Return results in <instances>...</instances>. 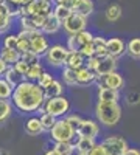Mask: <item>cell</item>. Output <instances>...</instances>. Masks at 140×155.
<instances>
[{
    "mask_svg": "<svg viewBox=\"0 0 140 155\" xmlns=\"http://www.w3.org/2000/svg\"><path fill=\"white\" fill-rule=\"evenodd\" d=\"M45 99L47 98L44 93V88L37 82L28 81V79L20 82L14 88V93L11 96V101L14 104L16 110L20 113H34L37 110H41Z\"/></svg>",
    "mask_w": 140,
    "mask_h": 155,
    "instance_id": "obj_1",
    "label": "cell"
},
{
    "mask_svg": "<svg viewBox=\"0 0 140 155\" xmlns=\"http://www.w3.org/2000/svg\"><path fill=\"white\" fill-rule=\"evenodd\" d=\"M95 116L98 123L106 127H114L120 123L121 107L118 102H101L98 101L95 106Z\"/></svg>",
    "mask_w": 140,
    "mask_h": 155,
    "instance_id": "obj_2",
    "label": "cell"
},
{
    "mask_svg": "<svg viewBox=\"0 0 140 155\" xmlns=\"http://www.w3.org/2000/svg\"><path fill=\"white\" fill-rule=\"evenodd\" d=\"M70 110V101L62 95V96H56V98H50V99H45L44 106L41 109L42 113H52L56 118H61L64 116L67 112Z\"/></svg>",
    "mask_w": 140,
    "mask_h": 155,
    "instance_id": "obj_3",
    "label": "cell"
},
{
    "mask_svg": "<svg viewBox=\"0 0 140 155\" xmlns=\"http://www.w3.org/2000/svg\"><path fill=\"white\" fill-rule=\"evenodd\" d=\"M69 48L66 45H61V44H55L48 48L47 54H45V59L47 62L50 64L52 67H56V68H64L66 67V61H67V56H69Z\"/></svg>",
    "mask_w": 140,
    "mask_h": 155,
    "instance_id": "obj_4",
    "label": "cell"
},
{
    "mask_svg": "<svg viewBox=\"0 0 140 155\" xmlns=\"http://www.w3.org/2000/svg\"><path fill=\"white\" fill-rule=\"evenodd\" d=\"M76 132L73 130V127L69 124V121L64 120H58L56 124L53 126V129L50 130V135L52 138L56 141V143H62V141H70L73 138Z\"/></svg>",
    "mask_w": 140,
    "mask_h": 155,
    "instance_id": "obj_5",
    "label": "cell"
},
{
    "mask_svg": "<svg viewBox=\"0 0 140 155\" xmlns=\"http://www.w3.org/2000/svg\"><path fill=\"white\" fill-rule=\"evenodd\" d=\"M30 42H31V51L33 53H36L39 58L47 54L50 44H48V39L45 37V33H42L41 30L30 31Z\"/></svg>",
    "mask_w": 140,
    "mask_h": 155,
    "instance_id": "obj_6",
    "label": "cell"
},
{
    "mask_svg": "<svg viewBox=\"0 0 140 155\" xmlns=\"http://www.w3.org/2000/svg\"><path fill=\"white\" fill-rule=\"evenodd\" d=\"M87 27V17L78 14V12H73V14L62 23V28H64V31L72 36V34H78L81 31H84Z\"/></svg>",
    "mask_w": 140,
    "mask_h": 155,
    "instance_id": "obj_7",
    "label": "cell"
},
{
    "mask_svg": "<svg viewBox=\"0 0 140 155\" xmlns=\"http://www.w3.org/2000/svg\"><path fill=\"white\" fill-rule=\"evenodd\" d=\"M94 37H95V36H94L90 31L84 30V31H81V33H78V34H72V36H69V37H67V44H66V47H67L70 51H80L86 44L92 42V41H94Z\"/></svg>",
    "mask_w": 140,
    "mask_h": 155,
    "instance_id": "obj_8",
    "label": "cell"
},
{
    "mask_svg": "<svg viewBox=\"0 0 140 155\" xmlns=\"http://www.w3.org/2000/svg\"><path fill=\"white\" fill-rule=\"evenodd\" d=\"M103 146L106 147L109 155H123L126 150H128V143L126 140L121 137H108L103 141Z\"/></svg>",
    "mask_w": 140,
    "mask_h": 155,
    "instance_id": "obj_9",
    "label": "cell"
},
{
    "mask_svg": "<svg viewBox=\"0 0 140 155\" xmlns=\"http://www.w3.org/2000/svg\"><path fill=\"white\" fill-rule=\"evenodd\" d=\"M117 70V58H114V56H103V58H98V65H97V76L98 78H103L112 71H115Z\"/></svg>",
    "mask_w": 140,
    "mask_h": 155,
    "instance_id": "obj_10",
    "label": "cell"
},
{
    "mask_svg": "<svg viewBox=\"0 0 140 155\" xmlns=\"http://www.w3.org/2000/svg\"><path fill=\"white\" fill-rule=\"evenodd\" d=\"M98 88L100 87H111V88H115V90H120L123 85H125V79H123V76L117 71H112L103 78H98Z\"/></svg>",
    "mask_w": 140,
    "mask_h": 155,
    "instance_id": "obj_11",
    "label": "cell"
},
{
    "mask_svg": "<svg viewBox=\"0 0 140 155\" xmlns=\"http://www.w3.org/2000/svg\"><path fill=\"white\" fill-rule=\"evenodd\" d=\"M76 79H78V87H89L92 84H97L98 76H97V73L94 70L87 68L84 65L80 70H76Z\"/></svg>",
    "mask_w": 140,
    "mask_h": 155,
    "instance_id": "obj_12",
    "label": "cell"
},
{
    "mask_svg": "<svg viewBox=\"0 0 140 155\" xmlns=\"http://www.w3.org/2000/svg\"><path fill=\"white\" fill-rule=\"evenodd\" d=\"M106 48H108V54L117 58V59L121 58L126 53V44H125L123 39H120V37H111V39H108Z\"/></svg>",
    "mask_w": 140,
    "mask_h": 155,
    "instance_id": "obj_13",
    "label": "cell"
},
{
    "mask_svg": "<svg viewBox=\"0 0 140 155\" xmlns=\"http://www.w3.org/2000/svg\"><path fill=\"white\" fill-rule=\"evenodd\" d=\"M78 134L84 138H94L95 140L100 134V126L94 120H83V123L78 129Z\"/></svg>",
    "mask_w": 140,
    "mask_h": 155,
    "instance_id": "obj_14",
    "label": "cell"
},
{
    "mask_svg": "<svg viewBox=\"0 0 140 155\" xmlns=\"http://www.w3.org/2000/svg\"><path fill=\"white\" fill-rule=\"evenodd\" d=\"M98 101L101 102H118L120 99V90L111 88V87H100L97 93Z\"/></svg>",
    "mask_w": 140,
    "mask_h": 155,
    "instance_id": "obj_15",
    "label": "cell"
},
{
    "mask_svg": "<svg viewBox=\"0 0 140 155\" xmlns=\"http://www.w3.org/2000/svg\"><path fill=\"white\" fill-rule=\"evenodd\" d=\"M84 65H86V58L81 54V51H69L66 67H69L72 70H80Z\"/></svg>",
    "mask_w": 140,
    "mask_h": 155,
    "instance_id": "obj_16",
    "label": "cell"
},
{
    "mask_svg": "<svg viewBox=\"0 0 140 155\" xmlns=\"http://www.w3.org/2000/svg\"><path fill=\"white\" fill-rule=\"evenodd\" d=\"M62 28V23L55 17V14L52 12L50 16H47L45 17V22H44V27H42V33H45V34H56L59 30Z\"/></svg>",
    "mask_w": 140,
    "mask_h": 155,
    "instance_id": "obj_17",
    "label": "cell"
},
{
    "mask_svg": "<svg viewBox=\"0 0 140 155\" xmlns=\"http://www.w3.org/2000/svg\"><path fill=\"white\" fill-rule=\"evenodd\" d=\"M0 58H2L6 64H9V65H14L16 62H19L22 59V53L19 50H11V48L2 47L0 48Z\"/></svg>",
    "mask_w": 140,
    "mask_h": 155,
    "instance_id": "obj_18",
    "label": "cell"
},
{
    "mask_svg": "<svg viewBox=\"0 0 140 155\" xmlns=\"http://www.w3.org/2000/svg\"><path fill=\"white\" fill-rule=\"evenodd\" d=\"M25 132H27L28 135L31 137H36V135H41L44 132V126L41 123V118H30L27 120V123H25Z\"/></svg>",
    "mask_w": 140,
    "mask_h": 155,
    "instance_id": "obj_19",
    "label": "cell"
},
{
    "mask_svg": "<svg viewBox=\"0 0 140 155\" xmlns=\"http://www.w3.org/2000/svg\"><path fill=\"white\" fill-rule=\"evenodd\" d=\"M64 84H62L61 81L55 79L52 84H50L48 87L44 88V93H45V98L50 99V98H56V96H62V93H64Z\"/></svg>",
    "mask_w": 140,
    "mask_h": 155,
    "instance_id": "obj_20",
    "label": "cell"
},
{
    "mask_svg": "<svg viewBox=\"0 0 140 155\" xmlns=\"http://www.w3.org/2000/svg\"><path fill=\"white\" fill-rule=\"evenodd\" d=\"M94 11H95L94 0H81L78 3V6L73 9V12H78V14H81L84 17H89L90 14H94Z\"/></svg>",
    "mask_w": 140,
    "mask_h": 155,
    "instance_id": "obj_21",
    "label": "cell"
},
{
    "mask_svg": "<svg viewBox=\"0 0 140 155\" xmlns=\"http://www.w3.org/2000/svg\"><path fill=\"white\" fill-rule=\"evenodd\" d=\"M3 78H5V79H6L12 87H14V88H16L20 82H23V81H25V76H23V74H20V73L14 68V65H11V67L8 68V71L5 73V76H3Z\"/></svg>",
    "mask_w": 140,
    "mask_h": 155,
    "instance_id": "obj_22",
    "label": "cell"
},
{
    "mask_svg": "<svg viewBox=\"0 0 140 155\" xmlns=\"http://www.w3.org/2000/svg\"><path fill=\"white\" fill-rule=\"evenodd\" d=\"M126 53L129 58L140 61V37H132L131 41L126 44Z\"/></svg>",
    "mask_w": 140,
    "mask_h": 155,
    "instance_id": "obj_23",
    "label": "cell"
},
{
    "mask_svg": "<svg viewBox=\"0 0 140 155\" xmlns=\"http://www.w3.org/2000/svg\"><path fill=\"white\" fill-rule=\"evenodd\" d=\"M121 12H123V9L118 3H111L104 11V17L108 22H117L121 17Z\"/></svg>",
    "mask_w": 140,
    "mask_h": 155,
    "instance_id": "obj_24",
    "label": "cell"
},
{
    "mask_svg": "<svg viewBox=\"0 0 140 155\" xmlns=\"http://www.w3.org/2000/svg\"><path fill=\"white\" fill-rule=\"evenodd\" d=\"M17 50L20 53H27V51H31V42H30V31H23L20 30L19 33V42H17Z\"/></svg>",
    "mask_w": 140,
    "mask_h": 155,
    "instance_id": "obj_25",
    "label": "cell"
},
{
    "mask_svg": "<svg viewBox=\"0 0 140 155\" xmlns=\"http://www.w3.org/2000/svg\"><path fill=\"white\" fill-rule=\"evenodd\" d=\"M53 14H55V17H56L61 23H64V22L73 14V9H70V8H67V6H64V5H55Z\"/></svg>",
    "mask_w": 140,
    "mask_h": 155,
    "instance_id": "obj_26",
    "label": "cell"
},
{
    "mask_svg": "<svg viewBox=\"0 0 140 155\" xmlns=\"http://www.w3.org/2000/svg\"><path fill=\"white\" fill-rule=\"evenodd\" d=\"M12 113V101L0 99V124L5 123Z\"/></svg>",
    "mask_w": 140,
    "mask_h": 155,
    "instance_id": "obj_27",
    "label": "cell"
},
{
    "mask_svg": "<svg viewBox=\"0 0 140 155\" xmlns=\"http://www.w3.org/2000/svg\"><path fill=\"white\" fill-rule=\"evenodd\" d=\"M19 25H20V30H23V31H37V30H41L39 27H37V23L34 22L33 16L19 17Z\"/></svg>",
    "mask_w": 140,
    "mask_h": 155,
    "instance_id": "obj_28",
    "label": "cell"
},
{
    "mask_svg": "<svg viewBox=\"0 0 140 155\" xmlns=\"http://www.w3.org/2000/svg\"><path fill=\"white\" fill-rule=\"evenodd\" d=\"M62 81H64V84L69 85V87H73V85L78 87L76 70H72V68H69V67H64V68H62Z\"/></svg>",
    "mask_w": 140,
    "mask_h": 155,
    "instance_id": "obj_29",
    "label": "cell"
},
{
    "mask_svg": "<svg viewBox=\"0 0 140 155\" xmlns=\"http://www.w3.org/2000/svg\"><path fill=\"white\" fill-rule=\"evenodd\" d=\"M106 44H108V39H106V37H103V36H95V37H94V45H95L97 56H98V58H103V56L108 54Z\"/></svg>",
    "mask_w": 140,
    "mask_h": 155,
    "instance_id": "obj_30",
    "label": "cell"
},
{
    "mask_svg": "<svg viewBox=\"0 0 140 155\" xmlns=\"http://www.w3.org/2000/svg\"><path fill=\"white\" fill-rule=\"evenodd\" d=\"M12 93H14V87L5 78H0V99H11Z\"/></svg>",
    "mask_w": 140,
    "mask_h": 155,
    "instance_id": "obj_31",
    "label": "cell"
},
{
    "mask_svg": "<svg viewBox=\"0 0 140 155\" xmlns=\"http://www.w3.org/2000/svg\"><path fill=\"white\" fill-rule=\"evenodd\" d=\"M45 70H44V67H42V64H39V62H36V64H33V65H30V70H28V73H27V79L28 81H37L39 79V76L44 73Z\"/></svg>",
    "mask_w": 140,
    "mask_h": 155,
    "instance_id": "obj_32",
    "label": "cell"
},
{
    "mask_svg": "<svg viewBox=\"0 0 140 155\" xmlns=\"http://www.w3.org/2000/svg\"><path fill=\"white\" fill-rule=\"evenodd\" d=\"M56 121H58V118L56 116H53L52 113H42L41 115V123H42V126H44V130H47V132H50L53 129V126L56 124Z\"/></svg>",
    "mask_w": 140,
    "mask_h": 155,
    "instance_id": "obj_33",
    "label": "cell"
},
{
    "mask_svg": "<svg viewBox=\"0 0 140 155\" xmlns=\"http://www.w3.org/2000/svg\"><path fill=\"white\" fill-rule=\"evenodd\" d=\"M94 147H95V140L94 138H84V137H81L78 146H76L78 152H90Z\"/></svg>",
    "mask_w": 140,
    "mask_h": 155,
    "instance_id": "obj_34",
    "label": "cell"
},
{
    "mask_svg": "<svg viewBox=\"0 0 140 155\" xmlns=\"http://www.w3.org/2000/svg\"><path fill=\"white\" fill-rule=\"evenodd\" d=\"M55 149L61 153V155H72L75 150V146L70 143V141H62V143H56Z\"/></svg>",
    "mask_w": 140,
    "mask_h": 155,
    "instance_id": "obj_35",
    "label": "cell"
},
{
    "mask_svg": "<svg viewBox=\"0 0 140 155\" xmlns=\"http://www.w3.org/2000/svg\"><path fill=\"white\" fill-rule=\"evenodd\" d=\"M17 42H19V34H6L3 37V47L5 48L17 50Z\"/></svg>",
    "mask_w": 140,
    "mask_h": 155,
    "instance_id": "obj_36",
    "label": "cell"
},
{
    "mask_svg": "<svg viewBox=\"0 0 140 155\" xmlns=\"http://www.w3.org/2000/svg\"><path fill=\"white\" fill-rule=\"evenodd\" d=\"M12 17L11 14H5V16H2L0 17V34H3V33H6L9 28H11V25H12Z\"/></svg>",
    "mask_w": 140,
    "mask_h": 155,
    "instance_id": "obj_37",
    "label": "cell"
},
{
    "mask_svg": "<svg viewBox=\"0 0 140 155\" xmlns=\"http://www.w3.org/2000/svg\"><path fill=\"white\" fill-rule=\"evenodd\" d=\"M55 81V78H53V74L52 73H48V71H44L41 76H39V79H37L36 82L39 84L42 88H45V87H48L50 84H52Z\"/></svg>",
    "mask_w": 140,
    "mask_h": 155,
    "instance_id": "obj_38",
    "label": "cell"
},
{
    "mask_svg": "<svg viewBox=\"0 0 140 155\" xmlns=\"http://www.w3.org/2000/svg\"><path fill=\"white\" fill-rule=\"evenodd\" d=\"M81 54L87 59V58H92V56H97V50H95V45H94V41L92 42H89V44H86L81 50Z\"/></svg>",
    "mask_w": 140,
    "mask_h": 155,
    "instance_id": "obj_39",
    "label": "cell"
},
{
    "mask_svg": "<svg viewBox=\"0 0 140 155\" xmlns=\"http://www.w3.org/2000/svg\"><path fill=\"white\" fill-rule=\"evenodd\" d=\"M66 120H67L69 124L73 127V130L78 132V129H80V126H81V123H83V118H81V116H78V115H69Z\"/></svg>",
    "mask_w": 140,
    "mask_h": 155,
    "instance_id": "obj_40",
    "label": "cell"
},
{
    "mask_svg": "<svg viewBox=\"0 0 140 155\" xmlns=\"http://www.w3.org/2000/svg\"><path fill=\"white\" fill-rule=\"evenodd\" d=\"M14 68L20 73V74H23V76H27V73H28V70H30V64H27L25 61H19V62H16L14 64ZM25 79H27V78H25Z\"/></svg>",
    "mask_w": 140,
    "mask_h": 155,
    "instance_id": "obj_41",
    "label": "cell"
},
{
    "mask_svg": "<svg viewBox=\"0 0 140 155\" xmlns=\"http://www.w3.org/2000/svg\"><path fill=\"white\" fill-rule=\"evenodd\" d=\"M22 61H25L27 64L33 65V64L39 62V56H37L36 53H33V51H27V53H23V54H22Z\"/></svg>",
    "mask_w": 140,
    "mask_h": 155,
    "instance_id": "obj_42",
    "label": "cell"
},
{
    "mask_svg": "<svg viewBox=\"0 0 140 155\" xmlns=\"http://www.w3.org/2000/svg\"><path fill=\"white\" fill-rule=\"evenodd\" d=\"M81 2V0H53L55 5H64L70 9H75L76 6H78V3Z\"/></svg>",
    "mask_w": 140,
    "mask_h": 155,
    "instance_id": "obj_43",
    "label": "cell"
},
{
    "mask_svg": "<svg viewBox=\"0 0 140 155\" xmlns=\"http://www.w3.org/2000/svg\"><path fill=\"white\" fill-rule=\"evenodd\" d=\"M89 153H90V155H109L108 150H106V147L103 146V143H101V144H95V147Z\"/></svg>",
    "mask_w": 140,
    "mask_h": 155,
    "instance_id": "obj_44",
    "label": "cell"
},
{
    "mask_svg": "<svg viewBox=\"0 0 140 155\" xmlns=\"http://www.w3.org/2000/svg\"><path fill=\"white\" fill-rule=\"evenodd\" d=\"M97 65H98V56H92V58H87L86 59V67L90 68V70H97Z\"/></svg>",
    "mask_w": 140,
    "mask_h": 155,
    "instance_id": "obj_45",
    "label": "cell"
},
{
    "mask_svg": "<svg viewBox=\"0 0 140 155\" xmlns=\"http://www.w3.org/2000/svg\"><path fill=\"white\" fill-rule=\"evenodd\" d=\"M31 0H6V3L11 6V8H20V6H25L27 3H30Z\"/></svg>",
    "mask_w": 140,
    "mask_h": 155,
    "instance_id": "obj_46",
    "label": "cell"
},
{
    "mask_svg": "<svg viewBox=\"0 0 140 155\" xmlns=\"http://www.w3.org/2000/svg\"><path fill=\"white\" fill-rule=\"evenodd\" d=\"M11 65H9V64H6L2 58H0V78H3L5 76V73L8 71V68H9Z\"/></svg>",
    "mask_w": 140,
    "mask_h": 155,
    "instance_id": "obj_47",
    "label": "cell"
},
{
    "mask_svg": "<svg viewBox=\"0 0 140 155\" xmlns=\"http://www.w3.org/2000/svg\"><path fill=\"white\" fill-rule=\"evenodd\" d=\"M123 155H140V150L138 149H128Z\"/></svg>",
    "mask_w": 140,
    "mask_h": 155,
    "instance_id": "obj_48",
    "label": "cell"
},
{
    "mask_svg": "<svg viewBox=\"0 0 140 155\" xmlns=\"http://www.w3.org/2000/svg\"><path fill=\"white\" fill-rule=\"evenodd\" d=\"M45 155H61V153H59L56 149H52V150H47V152H45Z\"/></svg>",
    "mask_w": 140,
    "mask_h": 155,
    "instance_id": "obj_49",
    "label": "cell"
},
{
    "mask_svg": "<svg viewBox=\"0 0 140 155\" xmlns=\"http://www.w3.org/2000/svg\"><path fill=\"white\" fill-rule=\"evenodd\" d=\"M0 155H9V152L6 149H3V147H0Z\"/></svg>",
    "mask_w": 140,
    "mask_h": 155,
    "instance_id": "obj_50",
    "label": "cell"
},
{
    "mask_svg": "<svg viewBox=\"0 0 140 155\" xmlns=\"http://www.w3.org/2000/svg\"><path fill=\"white\" fill-rule=\"evenodd\" d=\"M78 155H90V153H89V152H80Z\"/></svg>",
    "mask_w": 140,
    "mask_h": 155,
    "instance_id": "obj_51",
    "label": "cell"
},
{
    "mask_svg": "<svg viewBox=\"0 0 140 155\" xmlns=\"http://www.w3.org/2000/svg\"><path fill=\"white\" fill-rule=\"evenodd\" d=\"M39 2H53V0H39Z\"/></svg>",
    "mask_w": 140,
    "mask_h": 155,
    "instance_id": "obj_52",
    "label": "cell"
},
{
    "mask_svg": "<svg viewBox=\"0 0 140 155\" xmlns=\"http://www.w3.org/2000/svg\"><path fill=\"white\" fill-rule=\"evenodd\" d=\"M6 2V0H0V3H5Z\"/></svg>",
    "mask_w": 140,
    "mask_h": 155,
    "instance_id": "obj_53",
    "label": "cell"
}]
</instances>
